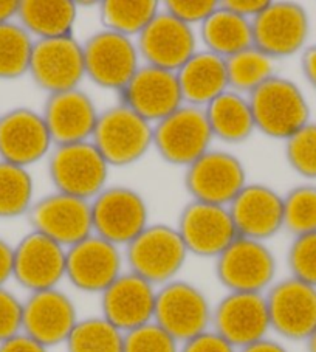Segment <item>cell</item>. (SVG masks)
I'll return each mask as SVG.
<instances>
[{
  "instance_id": "obj_1",
  "label": "cell",
  "mask_w": 316,
  "mask_h": 352,
  "mask_svg": "<svg viewBox=\"0 0 316 352\" xmlns=\"http://www.w3.org/2000/svg\"><path fill=\"white\" fill-rule=\"evenodd\" d=\"M256 132L271 140H287L310 123V106L295 81L275 75L248 95Z\"/></svg>"
},
{
  "instance_id": "obj_2",
  "label": "cell",
  "mask_w": 316,
  "mask_h": 352,
  "mask_svg": "<svg viewBox=\"0 0 316 352\" xmlns=\"http://www.w3.org/2000/svg\"><path fill=\"white\" fill-rule=\"evenodd\" d=\"M92 143L111 168L137 165L154 149V124L118 102L101 111Z\"/></svg>"
},
{
  "instance_id": "obj_3",
  "label": "cell",
  "mask_w": 316,
  "mask_h": 352,
  "mask_svg": "<svg viewBox=\"0 0 316 352\" xmlns=\"http://www.w3.org/2000/svg\"><path fill=\"white\" fill-rule=\"evenodd\" d=\"M190 256L175 226L150 223L124 248L129 272L161 287L177 279Z\"/></svg>"
},
{
  "instance_id": "obj_4",
  "label": "cell",
  "mask_w": 316,
  "mask_h": 352,
  "mask_svg": "<svg viewBox=\"0 0 316 352\" xmlns=\"http://www.w3.org/2000/svg\"><path fill=\"white\" fill-rule=\"evenodd\" d=\"M111 169L92 142L59 144L47 157V173L54 191L89 202L109 186Z\"/></svg>"
},
{
  "instance_id": "obj_5",
  "label": "cell",
  "mask_w": 316,
  "mask_h": 352,
  "mask_svg": "<svg viewBox=\"0 0 316 352\" xmlns=\"http://www.w3.org/2000/svg\"><path fill=\"white\" fill-rule=\"evenodd\" d=\"M93 234L121 248L150 226L148 200L135 188L109 185L92 202Z\"/></svg>"
},
{
  "instance_id": "obj_6",
  "label": "cell",
  "mask_w": 316,
  "mask_h": 352,
  "mask_svg": "<svg viewBox=\"0 0 316 352\" xmlns=\"http://www.w3.org/2000/svg\"><path fill=\"white\" fill-rule=\"evenodd\" d=\"M86 80L121 94L143 65L135 39L101 28L82 42Z\"/></svg>"
},
{
  "instance_id": "obj_7",
  "label": "cell",
  "mask_w": 316,
  "mask_h": 352,
  "mask_svg": "<svg viewBox=\"0 0 316 352\" xmlns=\"http://www.w3.org/2000/svg\"><path fill=\"white\" fill-rule=\"evenodd\" d=\"M205 109L183 104L154 124V151L168 165L188 168L212 149Z\"/></svg>"
},
{
  "instance_id": "obj_8",
  "label": "cell",
  "mask_w": 316,
  "mask_h": 352,
  "mask_svg": "<svg viewBox=\"0 0 316 352\" xmlns=\"http://www.w3.org/2000/svg\"><path fill=\"white\" fill-rule=\"evenodd\" d=\"M212 309L202 289L177 278L158 287L154 321L181 344L211 329Z\"/></svg>"
},
{
  "instance_id": "obj_9",
  "label": "cell",
  "mask_w": 316,
  "mask_h": 352,
  "mask_svg": "<svg viewBox=\"0 0 316 352\" xmlns=\"http://www.w3.org/2000/svg\"><path fill=\"white\" fill-rule=\"evenodd\" d=\"M214 261L217 281L227 292L265 294L276 283L278 261L267 242L237 238Z\"/></svg>"
},
{
  "instance_id": "obj_10",
  "label": "cell",
  "mask_w": 316,
  "mask_h": 352,
  "mask_svg": "<svg viewBox=\"0 0 316 352\" xmlns=\"http://www.w3.org/2000/svg\"><path fill=\"white\" fill-rule=\"evenodd\" d=\"M248 184L247 166L236 154L210 149L185 169L183 185L194 202L228 206Z\"/></svg>"
},
{
  "instance_id": "obj_11",
  "label": "cell",
  "mask_w": 316,
  "mask_h": 352,
  "mask_svg": "<svg viewBox=\"0 0 316 352\" xmlns=\"http://www.w3.org/2000/svg\"><path fill=\"white\" fill-rule=\"evenodd\" d=\"M253 45L273 60L291 58L307 47L310 19L295 2H269L251 21Z\"/></svg>"
},
{
  "instance_id": "obj_12",
  "label": "cell",
  "mask_w": 316,
  "mask_h": 352,
  "mask_svg": "<svg viewBox=\"0 0 316 352\" xmlns=\"http://www.w3.org/2000/svg\"><path fill=\"white\" fill-rule=\"evenodd\" d=\"M123 248L92 234L67 248L65 279L79 292L101 295L123 275Z\"/></svg>"
},
{
  "instance_id": "obj_13",
  "label": "cell",
  "mask_w": 316,
  "mask_h": 352,
  "mask_svg": "<svg viewBox=\"0 0 316 352\" xmlns=\"http://www.w3.org/2000/svg\"><path fill=\"white\" fill-rule=\"evenodd\" d=\"M28 75L47 96L79 89L86 80L82 42L75 36L36 41Z\"/></svg>"
},
{
  "instance_id": "obj_14",
  "label": "cell",
  "mask_w": 316,
  "mask_h": 352,
  "mask_svg": "<svg viewBox=\"0 0 316 352\" xmlns=\"http://www.w3.org/2000/svg\"><path fill=\"white\" fill-rule=\"evenodd\" d=\"M27 216L33 232L47 236L64 248L93 234L92 205L89 200L58 191L36 200Z\"/></svg>"
},
{
  "instance_id": "obj_15",
  "label": "cell",
  "mask_w": 316,
  "mask_h": 352,
  "mask_svg": "<svg viewBox=\"0 0 316 352\" xmlns=\"http://www.w3.org/2000/svg\"><path fill=\"white\" fill-rule=\"evenodd\" d=\"M271 331L290 342H307L316 331V287L293 276L265 292Z\"/></svg>"
},
{
  "instance_id": "obj_16",
  "label": "cell",
  "mask_w": 316,
  "mask_h": 352,
  "mask_svg": "<svg viewBox=\"0 0 316 352\" xmlns=\"http://www.w3.org/2000/svg\"><path fill=\"white\" fill-rule=\"evenodd\" d=\"M135 42L143 64L175 74L200 50L197 30L163 8Z\"/></svg>"
},
{
  "instance_id": "obj_17",
  "label": "cell",
  "mask_w": 316,
  "mask_h": 352,
  "mask_svg": "<svg viewBox=\"0 0 316 352\" xmlns=\"http://www.w3.org/2000/svg\"><path fill=\"white\" fill-rule=\"evenodd\" d=\"M177 230L190 254L216 259L239 238L228 206L190 200L181 208Z\"/></svg>"
},
{
  "instance_id": "obj_18",
  "label": "cell",
  "mask_w": 316,
  "mask_h": 352,
  "mask_svg": "<svg viewBox=\"0 0 316 352\" xmlns=\"http://www.w3.org/2000/svg\"><path fill=\"white\" fill-rule=\"evenodd\" d=\"M211 329L236 349H242L271 332L265 294L227 292L212 309Z\"/></svg>"
},
{
  "instance_id": "obj_19",
  "label": "cell",
  "mask_w": 316,
  "mask_h": 352,
  "mask_svg": "<svg viewBox=\"0 0 316 352\" xmlns=\"http://www.w3.org/2000/svg\"><path fill=\"white\" fill-rule=\"evenodd\" d=\"M53 148L42 112L21 106L0 115V160L30 168L47 159Z\"/></svg>"
},
{
  "instance_id": "obj_20",
  "label": "cell",
  "mask_w": 316,
  "mask_h": 352,
  "mask_svg": "<svg viewBox=\"0 0 316 352\" xmlns=\"http://www.w3.org/2000/svg\"><path fill=\"white\" fill-rule=\"evenodd\" d=\"M120 102L150 124H157L185 104L177 74L146 64L121 90Z\"/></svg>"
},
{
  "instance_id": "obj_21",
  "label": "cell",
  "mask_w": 316,
  "mask_h": 352,
  "mask_svg": "<svg viewBox=\"0 0 316 352\" xmlns=\"http://www.w3.org/2000/svg\"><path fill=\"white\" fill-rule=\"evenodd\" d=\"M65 267L67 248L33 230L14 247L13 278L30 294L58 289Z\"/></svg>"
},
{
  "instance_id": "obj_22",
  "label": "cell",
  "mask_w": 316,
  "mask_h": 352,
  "mask_svg": "<svg viewBox=\"0 0 316 352\" xmlns=\"http://www.w3.org/2000/svg\"><path fill=\"white\" fill-rule=\"evenodd\" d=\"M78 321L75 301L59 287L30 294L23 301L22 332L48 349L65 344Z\"/></svg>"
},
{
  "instance_id": "obj_23",
  "label": "cell",
  "mask_w": 316,
  "mask_h": 352,
  "mask_svg": "<svg viewBox=\"0 0 316 352\" xmlns=\"http://www.w3.org/2000/svg\"><path fill=\"white\" fill-rule=\"evenodd\" d=\"M41 112L54 146L92 142L101 113L93 96L81 87L48 95Z\"/></svg>"
},
{
  "instance_id": "obj_24",
  "label": "cell",
  "mask_w": 316,
  "mask_h": 352,
  "mask_svg": "<svg viewBox=\"0 0 316 352\" xmlns=\"http://www.w3.org/2000/svg\"><path fill=\"white\" fill-rule=\"evenodd\" d=\"M239 238L267 242L284 230V199L265 184H247L228 205Z\"/></svg>"
},
{
  "instance_id": "obj_25",
  "label": "cell",
  "mask_w": 316,
  "mask_h": 352,
  "mask_svg": "<svg viewBox=\"0 0 316 352\" xmlns=\"http://www.w3.org/2000/svg\"><path fill=\"white\" fill-rule=\"evenodd\" d=\"M157 290L154 284L126 270L101 296V315L123 333L154 321Z\"/></svg>"
},
{
  "instance_id": "obj_26",
  "label": "cell",
  "mask_w": 316,
  "mask_h": 352,
  "mask_svg": "<svg viewBox=\"0 0 316 352\" xmlns=\"http://www.w3.org/2000/svg\"><path fill=\"white\" fill-rule=\"evenodd\" d=\"M185 104L205 109L229 90L227 59L200 50L177 72Z\"/></svg>"
},
{
  "instance_id": "obj_27",
  "label": "cell",
  "mask_w": 316,
  "mask_h": 352,
  "mask_svg": "<svg viewBox=\"0 0 316 352\" xmlns=\"http://www.w3.org/2000/svg\"><path fill=\"white\" fill-rule=\"evenodd\" d=\"M78 3L71 0H22L17 22L34 41L75 36Z\"/></svg>"
},
{
  "instance_id": "obj_28",
  "label": "cell",
  "mask_w": 316,
  "mask_h": 352,
  "mask_svg": "<svg viewBox=\"0 0 316 352\" xmlns=\"http://www.w3.org/2000/svg\"><path fill=\"white\" fill-rule=\"evenodd\" d=\"M205 113L212 137L222 143L240 144L256 133L250 100L231 89L210 102Z\"/></svg>"
},
{
  "instance_id": "obj_29",
  "label": "cell",
  "mask_w": 316,
  "mask_h": 352,
  "mask_svg": "<svg viewBox=\"0 0 316 352\" xmlns=\"http://www.w3.org/2000/svg\"><path fill=\"white\" fill-rule=\"evenodd\" d=\"M197 34L203 50L223 59L253 47L251 21L233 13L222 2H218L214 13L197 28Z\"/></svg>"
},
{
  "instance_id": "obj_30",
  "label": "cell",
  "mask_w": 316,
  "mask_h": 352,
  "mask_svg": "<svg viewBox=\"0 0 316 352\" xmlns=\"http://www.w3.org/2000/svg\"><path fill=\"white\" fill-rule=\"evenodd\" d=\"M160 10L161 3L155 0H104L98 3L102 28L132 39L142 34Z\"/></svg>"
},
{
  "instance_id": "obj_31",
  "label": "cell",
  "mask_w": 316,
  "mask_h": 352,
  "mask_svg": "<svg viewBox=\"0 0 316 352\" xmlns=\"http://www.w3.org/2000/svg\"><path fill=\"white\" fill-rule=\"evenodd\" d=\"M34 179L28 168L0 160V219L27 216L34 200Z\"/></svg>"
},
{
  "instance_id": "obj_32",
  "label": "cell",
  "mask_w": 316,
  "mask_h": 352,
  "mask_svg": "<svg viewBox=\"0 0 316 352\" xmlns=\"http://www.w3.org/2000/svg\"><path fill=\"white\" fill-rule=\"evenodd\" d=\"M276 60L250 47L227 59L229 89L248 96L276 75Z\"/></svg>"
},
{
  "instance_id": "obj_33",
  "label": "cell",
  "mask_w": 316,
  "mask_h": 352,
  "mask_svg": "<svg viewBox=\"0 0 316 352\" xmlns=\"http://www.w3.org/2000/svg\"><path fill=\"white\" fill-rule=\"evenodd\" d=\"M34 42L17 21L0 25V80H19L28 75Z\"/></svg>"
},
{
  "instance_id": "obj_34",
  "label": "cell",
  "mask_w": 316,
  "mask_h": 352,
  "mask_svg": "<svg viewBox=\"0 0 316 352\" xmlns=\"http://www.w3.org/2000/svg\"><path fill=\"white\" fill-rule=\"evenodd\" d=\"M124 333L98 315L79 321L65 342L67 352H123Z\"/></svg>"
},
{
  "instance_id": "obj_35",
  "label": "cell",
  "mask_w": 316,
  "mask_h": 352,
  "mask_svg": "<svg viewBox=\"0 0 316 352\" xmlns=\"http://www.w3.org/2000/svg\"><path fill=\"white\" fill-rule=\"evenodd\" d=\"M284 230L296 236L316 232V185H297L282 196Z\"/></svg>"
},
{
  "instance_id": "obj_36",
  "label": "cell",
  "mask_w": 316,
  "mask_h": 352,
  "mask_svg": "<svg viewBox=\"0 0 316 352\" xmlns=\"http://www.w3.org/2000/svg\"><path fill=\"white\" fill-rule=\"evenodd\" d=\"M285 160L302 179H316V123L308 124L284 142Z\"/></svg>"
},
{
  "instance_id": "obj_37",
  "label": "cell",
  "mask_w": 316,
  "mask_h": 352,
  "mask_svg": "<svg viewBox=\"0 0 316 352\" xmlns=\"http://www.w3.org/2000/svg\"><path fill=\"white\" fill-rule=\"evenodd\" d=\"M123 352H180V343L152 321L124 333Z\"/></svg>"
},
{
  "instance_id": "obj_38",
  "label": "cell",
  "mask_w": 316,
  "mask_h": 352,
  "mask_svg": "<svg viewBox=\"0 0 316 352\" xmlns=\"http://www.w3.org/2000/svg\"><path fill=\"white\" fill-rule=\"evenodd\" d=\"M291 276L316 287V232L296 236L287 252Z\"/></svg>"
},
{
  "instance_id": "obj_39",
  "label": "cell",
  "mask_w": 316,
  "mask_h": 352,
  "mask_svg": "<svg viewBox=\"0 0 316 352\" xmlns=\"http://www.w3.org/2000/svg\"><path fill=\"white\" fill-rule=\"evenodd\" d=\"M218 7L216 0H168L161 8L175 19L192 28H199Z\"/></svg>"
},
{
  "instance_id": "obj_40",
  "label": "cell",
  "mask_w": 316,
  "mask_h": 352,
  "mask_svg": "<svg viewBox=\"0 0 316 352\" xmlns=\"http://www.w3.org/2000/svg\"><path fill=\"white\" fill-rule=\"evenodd\" d=\"M23 301L8 290L0 287V343L22 332Z\"/></svg>"
},
{
  "instance_id": "obj_41",
  "label": "cell",
  "mask_w": 316,
  "mask_h": 352,
  "mask_svg": "<svg viewBox=\"0 0 316 352\" xmlns=\"http://www.w3.org/2000/svg\"><path fill=\"white\" fill-rule=\"evenodd\" d=\"M180 352H239L216 331L208 329L180 344Z\"/></svg>"
},
{
  "instance_id": "obj_42",
  "label": "cell",
  "mask_w": 316,
  "mask_h": 352,
  "mask_svg": "<svg viewBox=\"0 0 316 352\" xmlns=\"http://www.w3.org/2000/svg\"><path fill=\"white\" fill-rule=\"evenodd\" d=\"M270 0H225L223 7L233 11V13L253 21L254 17L262 13Z\"/></svg>"
},
{
  "instance_id": "obj_43",
  "label": "cell",
  "mask_w": 316,
  "mask_h": 352,
  "mask_svg": "<svg viewBox=\"0 0 316 352\" xmlns=\"http://www.w3.org/2000/svg\"><path fill=\"white\" fill-rule=\"evenodd\" d=\"M0 352H50V349L21 332L7 342L0 343Z\"/></svg>"
},
{
  "instance_id": "obj_44",
  "label": "cell",
  "mask_w": 316,
  "mask_h": 352,
  "mask_svg": "<svg viewBox=\"0 0 316 352\" xmlns=\"http://www.w3.org/2000/svg\"><path fill=\"white\" fill-rule=\"evenodd\" d=\"M14 269V247L0 238V287H5L11 278Z\"/></svg>"
},
{
  "instance_id": "obj_45",
  "label": "cell",
  "mask_w": 316,
  "mask_h": 352,
  "mask_svg": "<svg viewBox=\"0 0 316 352\" xmlns=\"http://www.w3.org/2000/svg\"><path fill=\"white\" fill-rule=\"evenodd\" d=\"M301 70L306 81L316 90V44L308 45L302 50Z\"/></svg>"
},
{
  "instance_id": "obj_46",
  "label": "cell",
  "mask_w": 316,
  "mask_h": 352,
  "mask_svg": "<svg viewBox=\"0 0 316 352\" xmlns=\"http://www.w3.org/2000/svg\"><path fill=\"white\" fill-rule=\"evenodd\" d=\"M239 352H289V349L278 340L267 337L256 343L245 346V348L239 349Z\"/></svg>"
},
{
  "instance_id": "obj_47",
  "label": "cell",
  "mask_w": 316,
  "mask_h": 352,
  "mask_svg": "<svg viewBox=\"0 0 316 352\" xmlns=\"http://www.w3.org/2000/svg\"><path fill=\"white\" fill-rule=\"evenodd\" d=\"M19 5V0H0V25L17 21Z\"/></svg>"
},
{
  "instance_id": "obj_48",
  "label": "cell",
  "mask_w": 316,
  "mask_h": 352,
  "mask_svg": "<svg viewBox=\"0 0 316 352\" xmlns=\"http://www.w3.org/2000/svg\"><path fill=\"white\" fill-rule=\"evenodd\" d=\"M308 352H316V331L312 333V337L307 340Z\"/></svg>"
}]
</instances>
